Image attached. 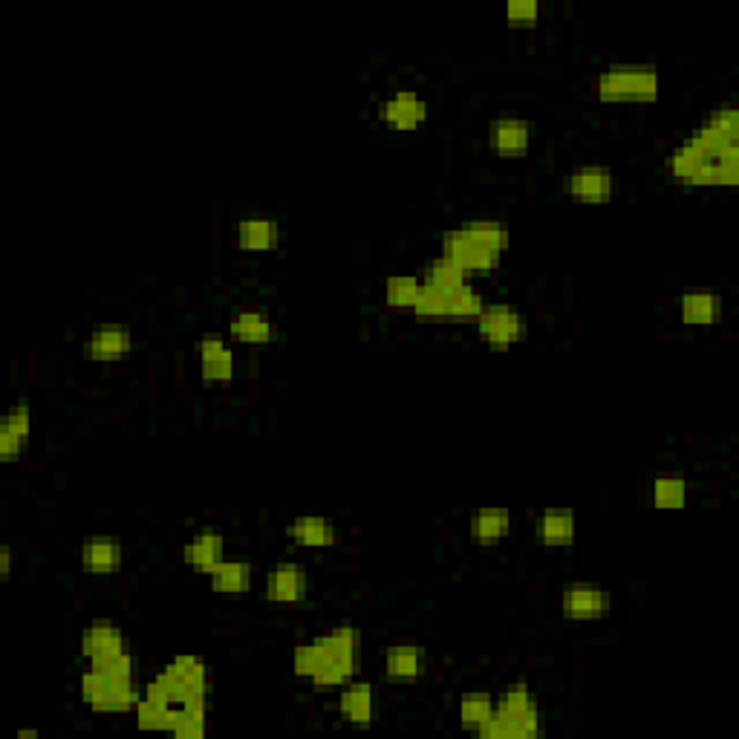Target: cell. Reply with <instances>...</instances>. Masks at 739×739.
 <instances>
[{"label":"cell","mask_w":739,"mask_h":739,"mask_svg":"<svg viewBox=\"0 0 739 739\" xmlns=\"http://www.w3.org/2000/svg\"><path fill=\"white\" fill-rule=\"evenodd\" d=\"M81 696L96 711H128L139 702L133 685V662L128 653L93 662L81 676Z\"/></svg>","instance_id":"6da1fadb"},{"label":"cell","mask_w":739,"mask_h":739,"mask_svg":"<svg viewBox=\"0 0 739 739\" xmlns=\"http://www.w3.org/2000/svg\"><path fill=\"white\" fill-rule=\"evenodd\" d=\"M151 685L174 708H208V667L197 656H177Z\"/></svg>","instance_id":"7a4b0ae2"},{"label":"cell","mask_w":739,"mask_h":739,"mask_svg":"<svg viewBox=\"0 0 739 739\" xmlns=\"http://www.w3.org/2000/svg\"><path fill=\"white\" fill-rule=\"evenodd\" d=\"M595 93L604 102H653L659 73L650 64H615L595 78Z\"/></svg>","instance_id":"3957f363"},{"label":"cell","mask_w":739,"mask_h":739,"mask_svg":"<svg viewBox=\"0 0 739 739\" xmlns=\"http://www.w3.org/2000/svg\"><path fill=\"white\" fill-rule=\"evenodd\" d=\"M494 714L506 722L509 739H526L540 734V714H537L532 690L523 682L503 690V696L494 702Z\"/></svg>","instance_id":"277c9868"},{"label":"cell","mask_w":739,"mask_h":739,"mask_svg":"<svg viewBox=\"0 0 739 739\" xmlns=\"http://www.w3.org/2000/svg\"><path fill=\"white\" fill-rule=\"evenodd\" d=\"M442 255L451 257L454 263H459L465 272H488L500 263V252L485 246L480 240H474L468 231L451 229L442 237Z\"/></svg>","instance_id":"5b68a950"},{"label":"cell","mask_w":739,"mask_h":739,"mask_svg":"<svg viewBox=\"0 0 739 739\" xmlns=\"http://www.w3.org/2000/svg\"><path fill=\"white\" fill-rule=\"evenodd\" d=\"M480 318V335L494 347H509L523 335V315L506 304L485 306Z\"/></svg>","instance_id":"8992f818"},{"label":"cell","mask_w":739,"mask_h":739,"mask_svg":"<svg viewBox=\"0 0 739 739\" xmlns=\"http://www.w3.org/2000/svg\"><path fill=\"white\" fill-rule=\"evenodd\" d=\"M561 607L566 618L587 621V618H601L612 607V598L607 589L592 587V584H569L563 589Z\"/></svg>","instance_id":"52a82bcc"},{"label":"cell","mask_w":739,"mask_h":739,"mask_svg":"<svg viewBox=\"0 0 739 739\" xmlns=\"http://www.w3.org/2000/svg\"><path fill=\"white\" fill-rule=\"evenodd\" d=\"M315 647L321 653V662H330L341 667L344 673L353 676L358 662V630L356 627H335L327 636L315 638Z\"/></svg>","instance_id":"ba28073f"},{"label":"cell","mask_w":739,"mask_h":739,"mask_svg":"<svg viewBox=\"0 0 739 739\" xmlns=\"http://www.w3.org/2000/svg\"><path fill=\"white\" fill-rule=\"evenodd\" d=\"M379 116L390 128L410 130L428 119V102L422 96L410 93V90H402V93L384 99L382 107H379Z\"/></svg>","instance_id":"9c48e42d"},{"label":"cell","mask_w":739,"mask_h":739,"mask_svg":"<svg viewBox=\"0 0 739 739\" xmlns=\"http://www.w3.org/2000/svg\"><path fill=\"white\" fill-rule=\"evenodd\" d=\"M566 188H569V194L578 197V200L601 203V200H610L612 188H615V179H612L610 168H601V165H581V168H575V171L569 174Z\"/></svg>","instance_id":"30bf717a"},{"label":"cell","mask_w":739,"mask_h":739,"mask_svg":"<svg viewBox=\"0 0 739 739\" xmlns=\"http://www.w3.org/2000/svg\"><path fill=\"white\" fill-rule=\"evenodd\" d=\"M488 142L503 156H517V153L529 151L532 145V125L520 116H500L488 128Z\"/></svg>","instance_id":"8fae6325"},{"label":"cell","mask_w":739,"mask_h":739,"mask_svg":"<svg viewBox=\"0 0 739 739\" xmlns=\"http://www.w3.org/2000/svg\"><path fill=\"white\" fill-rule=\"evenodd\" d=\"M130 344H133V338H130L128 327L104 324L84 338V356L96 358V361H116V358L128 356Z\"/></svg>","instance_id":"7c38bea8"},{"label":"cell","mask_w":739,"mask_h":739,"mask_svg":"<svg viewBox=\"0 0 739 739\" xmlns=\"http://www.w3.org/2000/svg\"><path fill=\"white\" fill-rule=\"evenodd\" d=\"M306 592V572L298 563H281L266 575V595L278 604H295Z\"/></svg>","instance_id":"4fadbf2b"},{"label":"cell","mask_w":739,"mask_h":739,"mask_svg":"<svg viewBox=\"0 0 739 739\" xmlns=\"http://www.w3.org/2000/svg\"><path fill=\"white\" fill-rule=\"evenodd\" d=\"M81 653L93 662H104L110 656H119L125 653V638L119 633V627L113 624H90L84 633H81Z\"/></svg>","instance_id":"5bb4252c"},{"label":"cell","mask_w":739,"mask_h":739,"mask_svg":"<svg viewBox=\"0 0 739 739\" xmlns=\"http://www.w3.org/2000/svg\"><path fill=\"white\" fill-rule=\"evenodd\" d=\"M200 367L208 382H229L234 376V353L220 335H205L200 341Z\"/></svg>","instance_id":"9a60e30c"},{"label":"cell","mask_w":739,"mask_h":739,"mask_svg":"<svg viewBox=\"0 0 739 739\" xmlns=\"http://www.w3.org/2000/svg\"><path fill=\"white\" fill-rule=\"evenodd\" d=\"M122 563V543L113 537H87L81 546V566L93 575L116 572Z\"/></svg>","instance_id":"2e32d148"},{"label":"cell","mask_w":739,"mask_h":739,"mask_svg":"<svg viewBox=\"0 0 739 739\" xmlns=\"http://www.w3.org/2000/svg\"><path fill=\"white\" fill-rule=\"evenodd\" d=\"M425 670V650L416 644H396L384 656V673L396 682H410Z\"/></svg>","instance_id":"e0dca14e"},{"label":"cell","mask_w":739,"mask_h":739,"mask_svg":"<svg viewBox=\"0 0 739 739\" xmlns=\"http://www.w3.org/2000/svg\"><path fill=\"white\" fill-rule=\"evenodd\" d=\"M281 240V226L269 217H246L237 226V243L249 252H266L275 249Z\"/></svg>","instance_id":"ac0fdd59"},{"label":"cell","mask_w":739,"mask_h":739,"mask_svg":"<svg viewBox=\"0 0 739 739\" xmlns=\"http://www.w3.org/2000/svg\"><path fill=\"white\" fill-rule=\"evenodd\" d=\"M223 549H226L223 535L205 529V532L194 535L188 543H185L182 555H185V561L191 563V566H197V569H203V572H211L217 563L223 561Z\"/></svg>","instance_id":"d6986e66"},{"label":"cell","mask_w":739,"mask_h":739,"mask_svg":"<svg viewBox=\"0 0 739 739\" xmlns=\"http://www.w3.org/2000/svg\"><path fill=\"white\" fill-rule=\"evenodd\" d=\"M685 324H714L722 309V298L711 289H690L679 301Z\"/></svg>","instance_id":"ffe728a7"},{"label":"cell","mask_w":739,"mask_h":739,"mask_svg":"<svg viewBox=\"0 0 739 739\" xmlns=\"http://www.w3.org/2000/svg\"><path fill=\"white\" fill-rule=\"evenodd\" d=\"M338 705H341L344 719H350L356 725H367L376 716V693H373V685H367V682L347 685L344 693H341V702Z\"/></svg>","instance_id":"44dd1931"},{"label":"cell","mask_w":739,"mask_h":739,"mask_svg":"<svg viewBox=\"0 0 739 739\" xmlns=\"http://www.w3.org/2000/svg\"><path fill=\"white\" fill-rule=\"evenodd\" d=\"M29 428H32L29 408H26V405H15V408L6 413L3 428H0V454H3V457H15V454L24 448Z\"/></svg>","instance_id":"7402d4cb"},{"label":"cell","mask_w":739,"mask_h":739,"mask_svg":"<svg viewBox=\"0 0 739 739\" xmlns=\"http://www.w3.org/2000/svg\"><path fill=\"white\" fill-rule=\"evenodd\" d=\"M537 535L549 546H561L575 537V514L569 509H546L537 520Z\"/></svg>","instance_id":"603a6c76"},{"label":"cell","mask_w":739,"mask_h":739,"mask_svg":"<svg viewBox=\"0 0 739 739\" xmlns=\"http://www.w3.org/2000/svg\"><path fill=\"white\" fill-rule=\"evenodd\" d=\"M208 578H211V587L217 592H243V589L252 587L255 572L246 561H226L223 558L208 572Z\"/></svg>","instance_id":"cb8c5ba5"},{"label":"cell","mask_w":739,"mask_h":739,"mask_svg":"<svg viewBox=\"0 0 739 739\" xmlns=\"http://www.w3.org/2000/svg\"><path fill=\"white\" fill-rule=\"evenodd\" d=\"M231 332L246 341V344H263L272 338V321L266 312L260 309H240L234 318H231Z\"/></svg>","instance_id":"d4e9b609"},{"label":"cell","mask_w":739,"mask_h":739,"mask_svg":"<svg viewBox=\"0 0 739 739\" xmlns=\"http://www.w3.org/2000/svg\"><path fill=\"white\" fill-rule=\"evenodd\" d=\"M289 537L301 546H330L335 543V526L324 517H298L289 523Z\"/></svg>","instance_id":"484cf974"},{"label":"cell","mask_w":739,"mask_h":739,"mask_svg":"<svg viewBox=\"0 0 739 739\" xmlns=\"http://www.w3.org/2000/svg\"><path fill=\"white\" fill-rule=\"evenodd\" d=\"M174 716H177V708L168 705L165 699H159V696L148 693V690H145L142 699L136 702V722H139L142 728H165V731H171Z\"/></svg>","instance_id":"4316f807"},{"label":"cell","mask_w":739,"mask_h":739,"mask_svg":"<svg viewBox=\"0 0 739 739\" xmlns=\"http://www.w3.org/2000/svg\"><path fill=\"white\" fill-rule=\"evenodd\" d=\"M511 529V514L506 509H480L471 517V535L480 543H494Z\"/></svg>","instance_id":"83f0119b"},{"label":"cell","mask_w":739,"mask_h":739,"mask_svg":"<svg viewBox=\"0 0 739 739\" xmlns=\"http://www.w3.org/2000/svg\"><path fill=\"white\" fill-rule=\"evenodd\" d=\"M425 283L428 286H434V289H439V292H451V289H459V286H465L468 283V272L459 266V263H454L451 257H445V255H439L428 266V272H425Z\"/></svg>","instance_id":"f1b7e54d"},{"label":"cell","mask_w":739,"mask_h":739,"mask_svg":"<svg viewBox=\"0 0 739 739\" xmlns=\"http://www.w3.org/2000/svg\"><path fill=\"white\" fill-rule=\"evenodd\" d=\"M708 159H711V156H705V153L699 151V148H693L688 139H685L676 151L670 153L667 165H670L673 177L685 179L688 185H693V179H696V174L702 171V165H705Z\"/></svg>","instance_id":"f546056e"},{"label":"cell","mask_w":739,"mask_h":739,"mask_svg":"<svg viewBox=\"0 0 739 739\" xmlns=\"http://www.w3.org/2000/svg\"><path fill=\"white\" fill-rule=\"evenodd\" d=\"M483 309V295L471 283L445 292V315H451V318H471V315H480Z\"/></svg>","instance_id":"4dcf8cb0"},{"label":"cell","mask_w":739,"mask_h":739,"mask_svg":"<svg viewBox=\"0 0 739 739\" xmlns=\"http://www.w3.org/2000/svg\"><path fill=\"white\" fill-rule=\"evenodd\" d=\"M688 497V483L679 474H662L653 480V500L662 509H679Z\"/></svg>","instance_id":"1f68e13d"},{"label":"cell","mask_w":739,"mask_h":739,"mask_svg":"<svg viewBox=\"0 0 739 739\" xmlns=\"http://www.w3.org/2000/svg\"><path fill=\"white\" fill-rule=\"evenodd\" d=\"M462 229L468 231L474 240H480L497 252H503L509 246V226L500 220H471V223H462Z\"/></svg>","instance_id":"d6a6232c"},{"label":"cell","mask_w":739,"mask_h":739,"mask_svg":"<svg viewBox=\"0 0 739 739\" xmlns=\"http://www.w3.org/2000/svg\"><path fill=\"white\" fill-rule=\"evenodd\" d=\"M419 286H422V281H416L410 275H393V278H387V283H384V301L390 306H396V309H402V306L413 309V301L419 295Z\"/></svg>","instance_id":"836d02e7"},{"label":"cell","mask_w":739,"mask_h":739,"mask_svg":"<svg viewBox=\"0 0 739 739\" xmlns=\"http://www.w3.org/2000/svg\"><path fill=\"white\" fill-rule=\"evenodd\" d=\"M491 714H494V699L488 693H468L459 702V719L471 728H480Z\"/></svg>","instance_id":"e575fe53"},{"label":"cell","mask_w":739,"mask_h":739,"mask_svg":"<svg viewBox=\"0 0 739 739\" xmlns=\"http://www.w3.org/2000/svg\"><path fill=\"white\" fill-rule=\"evenodd\" d=\"M208 708H177L171 731L179 737H203Z\"/></svg>","instance_id":"d590c367"},{"label":"cell","mask_w":739,"mask_h":739,"mask_svg":"<svg viewBox=\"0 0 739 739\" xmlns=\"http://www.w3.org/2000/svg\"><path fill=\"white\" fill-rule=\"evenodd\" d=\"M413 312L416 315H428V318H436V315H445V292H439L434 286L422 281L419 286V295L413 301Z\"/></svg>","instance_id":"8d00e7d4"},{"label":"cell","mask_w":739,"mask_h":739,"mask_svg":"<svg viewBox=\"0 0 739 739\" xmlns=\"http://www.w3.org/2000/svg\"><path fill=\"white\" fill-rule=\"evenodd\" d=\"M318 664H321V653H318L315 641L298 644V647H295V673H298V676L312 679V673L318 670Z\"/></svg>","instance_id":"74e56055"},{"label":"cell","mask_w":739,"mask_h":739,"mask_svg":"<svg viewBox=\"0 0 739 739\" xmlns=\"http://www.w3.org/2000/svg\"><path fill=\"white\" fill-rule=\"evenodd\" d=\"M537 15H540L537 0H511L506 6V18L517 21V24H535Z\"/></svg>","instance_id":"f35d334b"},{"label":"cell","mask_w":739,"mask_h":739,"mask_svg":"<svg viewBox=\"0 0 739 739\" xmlns=\"http://www.w3.org/2000/svg\"><path fill=\"white\" fill-rule=\"evenodd\" d=\"M9 569H12V549L3 546V549H0V572L9 575Z\"/></svg>","instance_id":"ab89813d"}]
</instances>
